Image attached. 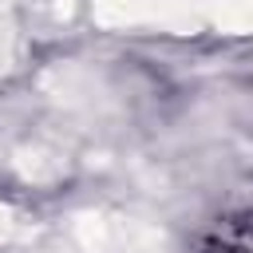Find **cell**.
Here are the masks:
<instances>
[{"label":"cell","mask_w":253,"mask_h":253,"mask_svg":"<svg viewBox=\"0 0 253 253\" xmlns=\"http://www.w3.org/2000/svg\"><path fill=\"white\" fill-rule=\"evenodd\" d=\"M194 253H253V210L217 217L198 237Z\"/></svg>","instance_id":"1"}]
</instances>
